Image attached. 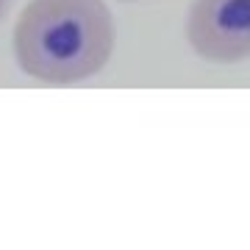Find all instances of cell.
I'll return each mask as SVG.
<instances>
[{"instance_id":"cell-1","label":"cell","mask_w":250,"mask_h":250,"mask_svg":"<svg viewBox=\"0 0 250 250\" xmlns=\"http://www.w3.org/2000/svg\"><path fill=\"white\" fill-rule=\"evenodd\" d=\"M114 45L117 25L106 0H28L11 34L17 67L47 86L95 78Z\"/></svg>"},{"instance_id":"cell-3","label":"cell","mask_w":250,"mask_h":250,"mask_svg":"<svg viewBox=\"0 0 250 250\" xmlns=\"http://www.w3.org/2000/svg\"><path fill=\"white\" fill-rule=\"evenodd\" d=\"M9 3H11V0H0V20L6 17V11H9Z\"/></svg>"},{"instance_id":"cell-2","label":"cell","mask_w":250,"mask_h":250,"mask_svg":"<svg viewBox=\"0 0 250 250\" xmlns=\"http://www.w3.org/2000/svg\"><path fill=\"white\" fill-rule=\"evenodd\" d=\"M187 42L208 64L250 59V0H192L184 25Z\"/></svg>"},{"instance_id":"cell-4","label":"cell","mask_w":250,"mask_h":250,"mask_svg":"<svg viewBox=\"0 0 250 250\" xmlns=\"http://www.w3.org/2000/svg\"><path fill=\"white\" fill-rule=\"evenodd\" d=\"M120 3H136V0H120Z\"/></svg>"}]
</instances>
